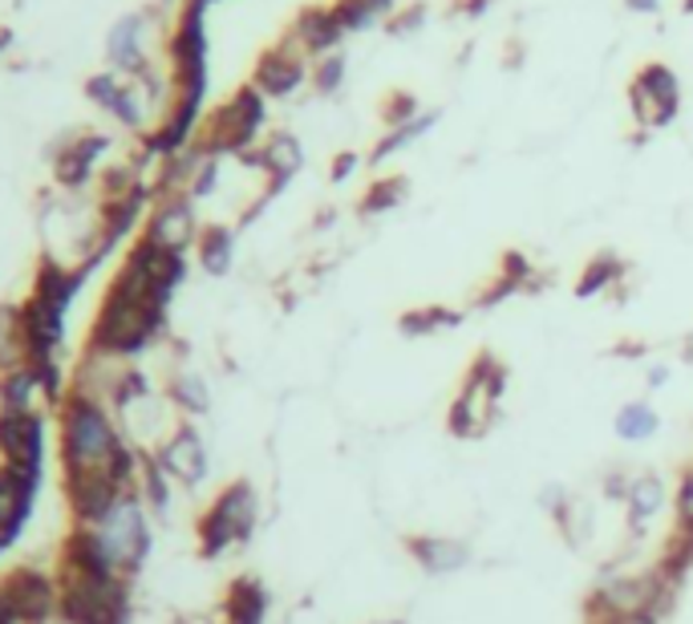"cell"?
Here are the masks:
<instances>
[{
  "label": "cell",
  "mask_w": 693,
  "mask_h": 624,
  "mask_svg": "<svg viewBox=\"0 0 693 624\" xmlns=\"http://www.w3.org/2000/svg\"><path fill=\"white\" fill-rule=\"evenodd\" d=\"M58 450H61V471L82 474V471H106L114 474L126 491H139V459L142 450H134L126 438L118 434L114 418L102 406L94 389L73 386L58 406Z\"/></svg>",
  "instance_id": "obj_1"
},
{
  "label": "cell",
  "mask_w": 693,
  "mask_h": 624,
  "mask_svg": "<svg viewBox=\"0 0 693 624\" xmlns=\"http://www.w3.org/2000/svg\"><path fill=\"white\" fill-rule=\"evenodd\" d=\"M166 325V305L151 300H126V296L106 293L90 325V357L98 361H126V357L146 354Z\"/></svg>",
  "instance_id": "obj_2"
},
{
  "label": "cell",
  "mask_w": 693,
  "mask_h": 624,
  "mask_svg": "<svg viewBox=\"0 0 693 624\" xmlns=\"http://www.w3.org/2000/svg\"><path fill=\"white\" fill-rule=\"evenodd\" d=\"M507 386H511V369H507L491 349L475 354V361H470L467 374H462L459 393H455V401H450V410H447L450 438L479 442V438L491 434Z\"/></svg>",
  "instance_id": "obj_3"
},
{
  "label": "cell",
  "mask_w": 693,
  "mask_h": 624,
  "mask_svg": "<svg viewBox=\"0 0 693 624\" xmlns=\"http://www.w3.org/2000/svg\"><path fill=\"white\" fill-rule=\"evenodd\" d=\"M259 523V491L252 479H232V483L203 507L195 519V548L200 560H220L232 548H244Z\"/></svg>",
  "instance_id": "obj_4"
},
{
  "label": "cell",
  "mask_w": 693,
  "mask_h": 624,
  "mask_svg": "<svg viewBox=\"0 0 693 624\" xmlns=\"http://www.w3.org/2000/svg\"><path fill=\"white\" fill-rule=\"evenodd\" d=\"M61 624H130V584L122 576H58Z\"/></svg>",
  "instance_id": "obj_5"
},
{
  "label": "cell",
  "mask_w": 693,
  "mask_h": 624,
  "mask_svg": "<svg viewBox=\"0 0 693 624\" xmlns=\"http://www.w3.org/2000/svg\"><path fill=\"white\" fill-rule=\"evenodd\" d=\"M94 535L102 540L106 555L114 560V567L122 576H139L142 564L151 560V548H154V535H151V519H146V503L142 495H126L122 503L110 511L102 523L94 528Z\"/></svg>",
  "instance_id": "obj_6"
},
{
  "label": "cell",
  "mask_w": 693,
  "mask_h": 624,
  "mask_svg": "<svg viewBox=\"0 0 693 624\" xmlns=\"http://www.w3.org/2000/svg\"><path fill=\"white\" fill-rule=\"evenodd\" d=\"M154 459L163 462V471L171 474V483L187 487V491L203 487L207 474H212V454H207L203 434L191 422H179L175 430L163 438V447L154 450Z\"/></svg>",
  "instance_id": "obj_7"
},
{
  "label": "cell",
  "mask_w": 693,
  "mask_h": 624,
  "mask_svg": "<svg viewBox=\"0 0 693 624\" xmlns=\"http://www.w3.org/2000/svg\"><path fill=\"white\" fill-rule=\"evenodd\" d=\"M0 592L9 596L21 624H49L58 616V576H49V572L12 567L9 576L0 580Z\"/></svg>",
  "instance_id": "obj_8"
},
{
  "label": "cell",
  "mask_w": 693,
  "mask_h": 624,
  "mask_svg": "<svg viewBox=\"0 0 693 624\" xmlns=\"http://www.w3.org/2000/svg\"><path fill=\"white\" fill-rule=\"evenodd\" d=\"M0 462L24 474H41L45 462V426L33 410H0Z\"/></svg>",
  "instance_id": "obj_9"
},
{
  "label": "cell",
  "mask_w": 693,
  "mask_h": 624,
  "mask_svg": "<svg viewBox=\"0 0 693 624\" xmlns=\"http://www.w3.org/2000/svg\"><path fill=\"white\" fill-rule=\"evenodd\" d=\"M401 548H406V555L422 567L426 576H435V580L455 576V572L470 567V560H475V548H470L467 540H459V535H430V531H414V535L401 540Z\"/></svg>",
  "instance_id": "obj_10"
},
{
  "label": "cell",
  "mask_w": 693,
  "mask_h": 624,
  "mask_svg": "<svg viewBox=\"0 0 693 624\" xmlns=\"http://www.w3.org/2000/svg\"><path fill=\"white\" fill-rule=\"evenodd\" d=\"M621 507H624V528H629V535H633V540H645L649 528L665 515V507H673V495L658 471H645L629 483V495H624Z\"/></svg>",
  "instance_id": "obj_11"
},
{
  "label": "cell",
  "mask_w": 693,
  "mask_h": 624,
  "mask_svg": "<svg viewBox=\"0 0 693 624\" xmlns=\"http://www.w3.org/2000/svg\"><path fill=\"white\" fill-rule=\"evenodd\" d=\"M272 613V592L268 584L252 572H240L235 580H227L224 596H220V613L215 624H264Z\"/></svg>",
  "instance_id": "obj_12"
},
{
  "label": "cell",
  "mask_w": 693,
  "mask_h": 624,
  "mask_svg": "<svg viewBox=\"0 0 693 624\" xmlns=\"http://www.w3.org/2000/svg\"><path fill=\"white\" fill-rule=\"evenodd\" d=\"M259 122H264V106H259V98L247 90V94H240L232 102V106H224L220 114H215L212 122V134H207V151H244L247 142H252V134L259 130Z\"/></svg>",
  "instance_id": "obj_13"
},
{
  "label": "cell",
  "mask_w": 693,
  "mask_h": 624,
  "mask_svg": "<svg viewBox=\"0 0 693 624\" xmlns=\"http://www.w3.org/2000/svg\"><path fill=\"white\" fill-rule=\"evenodd\" d=\"M41 474H24L0 462V540L12 543L33 515V495Z\"/></svg>",
  "instance_id": "obj_14"
},
{
  "label": "cell",
  "mask_w": 693,
  "mask_h": 624,
  "mask_svg": "<svg viewBox=\"0 0 693 624\" xmlns=\"http://www.w3.org/2000/svg\"><path fill=\"white\" fill-rule=\"evenodd\" d=\"M142 239H151L154 248L179 252V256H183V252L200 239V232H195V215H191V203L187 200L163 203V207L151 215V224H146V236Z\"/></svg>",
  "instance_id": "obj_15"
},
{
  "label": "cell",
  "mask_w": 693,
  "mask_h": 624,
  "mask_svg": "<svg viewBox=\"0 0 693 624\" xmlns=\"http://www.w3.org/2000/svg\"><path fill=\"white\" fill-rule=\"evenodd\" d=\"M166 401H171L183 418H203V413L212 410V389H207L203 374L179 369V374L166 377Z\"/></svg>",
  "instance_id": "obj_16"
},
{
  "label": "cell",
  "mask_w": 693,
  "mask_h": 624,
  "mask_svg": "<svg viewBox=\"0 0 693 624\" xmlns=\"http://www.w3.org/2000/svg\"><path fill=\"white\" fill-rule=\"evenodd\" d=\"M459 325H462V313L459 308H447V305L410 308V313H401L398 317V333L401 337H410V341H422V337H435V333L459 329Z\"/></svg>",
  "instance_id": "obj_17"
},
{
  "label": "cell",
  "mask_w": 693,
  "mask_h": 624,
  "mask_svg": "<svg viewBox=\"0 0 693 624\" xmlns=\"http://www.w3.org/2000/svg\"><path fill=\"white\" fill-rule=\"evenodd\" d=\"M106 151V139H82L78 146H65V151L58 154V183L61 187H82L85 178H90V171H94V158Z\"/></svg>",
  "instance_id": "obj_18"
},
{
  "label": "cell",
  "mask_w": 693,
  "mask_h": 624,
  "mask_svg": "<svg viewBox=\"0 0 693 624\" xmlns=\"http://www.w3.org/2000/svg\"><path fill=\"white\" fill-rule=\"evenodd\" d=\"M612 430L621 442H649V438L661 430V413L658 406H649V401H624L616 418H612Z\"/></svg>",
  "instance_id": "obj_19"
},
{
  "label": "cell",
  "mask_w": 693,
  "mask_h": 624,
  "mask_svg": "<svg viewBox=\"0 0 693 624\" xmlns=\"http://www.w3.org/2000/svg\"><path fill=\"white\" fill-rule=\"evenodd\" d=\"M41 393V377L29 366H9L0 374V410L21 413L33 410V398Z\"/></svg>",
  "instance_id": "obj_20"
},
{
  "label": "cell",
  "mask_w": 693,
  "mask_h": 624,
  "mask_svg": "<svg viewBox=\"0 0 693 624\" xmlns=\"http://www.w3.org/2000/svg\"><path fill=\"white\" fill-rule=\"evenodd\" d=\"M195 248H200V264L207 276H227L232 272V259H235V236L232 227H203L200 239H195Z\"/></svg>",
  "instance_id": "obj_21"
},
{
  "label": "cell",
  "mask_w": 693,
  "mask_h": 624,
  "mask_svg": "<svg viewBox=\"0 0 693 624\" xmlns=\"http://www.w3.org/2000/svg\"><path fill=\"white\" fill-rule=\"evenodd\" d=\"M259 163L268 166V175L276 178V187H284V183L300 171L305 154H300V142H296L293 134H272L268 146L259 151Z\"/></svg>",
  "instance_id": "obj_22"
},
{
  "label": "cell",
  "mask_w": 693,
  "mask_h": 624,
  "mask_svg": "<svg viewBox=\"0 0 693 624\" xmlns=\"http://www.w3.org/2000/svg\"><path fill=\"white\" fill-rule=\"evenodd\" d=\"M139 495H142V503L151 507V511H159V515L171 511V474H166L163 462L154 459V454H146V450H142V459H139Z\"/></svg>",
  "instance_id": "obj_23"
},
{
  "label": "cell",
  "mask_w": 693,
  "mask_h": 624,
  "mask_svg": "<svg viewBox=\"0 0 693 624\" xmlns=\"http://www.w3.org/2000/svg\"><path fill=\"white\" fill-rule=\"evenodd\" d=\"M624 276V264L616 256H597L592 264L584 268V276L577 280V296L580 300H592V296H600L609 284H616Z\"/></svg>",
  "instance_id": "obj_24"
},
{
  "label": "cell",
  "mask_w": 693,
  "mask_h": 624,
  "mask_svg": "<svg viewBox=\"0 0 693 624\" xmlns=\"http://www.w3.org/2000/svg\"><path fill=\"white\" fill-rule=\"evenodd\" d=\"M406 200V178L394 175V178H381L374 187L361 195V212L365 215H381V212H394L398 203Z\"/></svg>",
  "instance_id": "obj_25"
},
{
  "label": "cell",
  "mask_w": 693,
  "mask_h": 624,
  "mask_svg": "<svg viewBox=\"0 0 693 624\" xmlns=\"http://www.w3.org/2000/svg\"><path fill=\"white\" fill-rule=\"evenodd\" d=\"M296 82H300V70H296V65H284L281 58H272L259 65V85H264L268 94H288Z\"/></svg>",
  "instance_id": "obj_26"
},
{
  "label": "cell",
  "mask_w": 693,
  "mask_h": 624,
  "mask_svg": "<svg viewBox=\"0 0 693 624\" xmlns=\"http://www.w3.org/2000/svg\"><path fill=\"white\" fill-rule=\"evenodd\" d=\"M673 519H677V531L693 535V467H685L682 479H677V491H673Z\"/></svg>",
  "instance_id": "obj_27"
},
{
  "label": "cell",
  "mask_w": 693,
  "mask_h": 624,
  "mask_svg": "<svg viewBox=\"0 0 693 624\" xmlns=\"http://www.w3.org/2000/svg\"><path fill=\"white\" fill-rule=\"evenodd\" d=\"M629 483H633V479H629L624 471H609V474H604V499H609V503H624V495H629Z\"/></svg>",
  "instance_id": "obj_28"
},
{
  "label": "cell",
  "mask_w": 693,
  "mask_h": 624,
  "mask_svg": "<svg viewBox=\"0 0 693 624\" xmlns=\"http://www.w3.org/2000/svg\"><path fill=\"white\" fill-rule=\"evenodd\" d=\"M670 374H673L670 366H649L645 386H649V389H665V386H670Z\"/></svg>",
  "instance_id": "obj_29"
},
{
  "label": "cell",
  "mask_w": 693,
  "mask_h": 624,
  "mask_svg": "<svg viewBox=\"0 0 693 624\" xmlns=\"http://www.w3.org/2000/svg\"><path fill=\"white\" fill-rule=\"evenodd\" d=\"M353 166H357V154H342L337 166H333V183H345L353 175Z\"/></svg>",
  "instance_id": "obj_30"
},
{
  "label": "cell",
  "mask_w": 693,
  "mask_h": 624,
  "mask_svg": "<svg viewBox=\"0 0 693 624\" xmlns=\"http://www.w3.org/2000/svg\"><path fill=\"white\" fill-rule=\"evenodd\" d=\"M649 349L645 345H612L609 357H624V361H636V357H645Z\"/></svg>",
  "instance_id": "obj_31"
},
{
  "label": "cell",
  "mask_w": 693,
  "mask_h": 624,
  "mask_svg": "<svg viewBox=\"0 0 693 624\" xmlns=\"http://www.w3.org/2000/svg\"><path fill=\"white\" fill-rule=\"evenodd\" d=\"M0 624H21L17 621V613H12V604H9V596L0 592Z\"/></svg>",
  "instance_id": "obj_32"
},
{
  "label": "cell",
  "mask_w": 693,
  "mask_h": 624,
  "mask_svg": "<svg viewBox=\"0 0 693 624\" xmlns=\"http://www.w3.org/2000/svg\"><path fill=\"white\" fill-rule=\"evenodd\" d=\"M374 624H410V621H401V616H389V621H374Z\"/></svg>",
  "instance_id": "obj_33"
},
{
  "label": "cell",
  "mask_w": 693,
  "mask_h": 624,
  "mask_svg": "<svg viewBox=\"0 0 693 624\" xmlns=\"http://www.w3.org/2000/svg\"><path fill=\"white\" fill-rule=\"evenodd\" d=\"M0 45H9V33H0Z\"/></svg>",
  "instance_id": "obj_34"
}]
</instances>
